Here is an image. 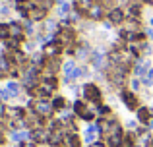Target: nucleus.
Segmentation results:
<instances>
[{"label":"nucleus","instance_id":"obj_41","mask_svg":"<svg viewBox=\"0 0 153 147\" xmlns=\"http://www.w3.org/2000/svg\"><path fill=\"white\" fill-rule=\"evenodd\" d=\"M149 23H151V25H153V18H151V19H149Z\"/></svg>","mask_w":153,"mask_h":147},{"label":"nucleus","instance_id":"obj_35","mask_svg":"<svg viewBox=\"0 0 153 147\" xmlns=\"http://www.w3.org/2000/svg\"><path fill=\"white\" fill-rule=\"evenodd\" d=\"M8 12H10V10H8V6H2V8H0V14H2V16H8Z\"/></svg>","mask_w":153,"mask_h":147},{"label":"nucleus","instance_id":"obj_20","mask_svg":"<svg viewBox=\"0 0 153 147\" xmlns=\"http://www.w3.org/2000/svg\"><path fill=\"white\" fill-rule=\"evenodd\" d=\"M147 70H149V62H147V60H143L142 64H138V66H136L134 74H136V75H142V78H143V75H146V72H147Z\"/></svg>","mask_w":153,"mask_h":147},{"label":"nucleus","instance_id":"obj_28","mask_svg":"<svg viewBox=\"0 0 153 147\" xmlns=\"http://www.w3.org/2000/svg\"><path fill=\"white\" fill-rule=\"evenodd\" d=\"M58 29H60V27L56 25V21H52V19H47V31H49V33H56Z\"/></svg>","mask_w":153,"mask_h":147},{"label":"nucleus","instance_id":"obj_9","mask_svg":"<svg viewBox=\"0 0 153 147\" xmlns=\"http://www.w3.org/2000/svg\"><path fill=\"white\" fill-rule=\"evenodd\" d=\"M31 137H33L35 143H43V141H49V130L45 128H35L33 134H31Z\"/></svg>","mask_w":153,"mask_h":147},{"label":"nucleus","instance_id":"obj_29","mask_svg":"<svg viewBox=\"0 0 153 147\" xmlns=\"http://www.w3.org/2000/svg\"><path fill=\"white\" fill-rule=\"evenodd\" d=\"M91 60H93V64L99 68V66L103 64V56H101V52H93V54H91Z\"/></svg>","mask_w":153,"mask_h":147},{"label":"nucleus","instance_id":"obj_22","mask_svg":"<svg viewBox=\"0 0 153 147\" xmlns=\"http://www.w3.org/2000/svg\"><path fill=\"white\" fill-rule=\"evenodd\" d=\"M64 106H66V99L64 97H56L54 101H52V109L54 110H62Z\"/></svg>","mask_w":153,"mask_h":147},{"label":"nucleus","instance_id":"obj_39","mask_svg":"<svg viewBox=\"0 0 153 147\" xmlns=\"http://www.w3.org/2000/svg\"><path fill=\"white\" fill-rule=\"evenodd\" d=\"M147 35H149V37L153 39V29H149V31H147Z\"/></svg>","mask_w":153,"mask_h":147},{"label":"nucleus","instance_id":"obj_32","mask_svg":"<svg viewBox=\"0 0 153 147\" xmlns=\"http://www.w3.org/2000/svg\"><path fill=\"white\" fill-rule=\"evenodd\" d=\"M68 12H70V6H68L66 2H64V4H60V8H58V14H60V16H66Z\"/></svg>","mask_w":153,"mask_h":147},{"label":"nucleus","instance_id":"obj_38","mask_svg":"<svg viewBox=\"0 0 153 147\" xmlns=\"http://www.w3.org/2000/svg\"><path fill=\"white\" fill-rule=\"evenodd\" d=\"M4 141H6V140H4V132H0V145H2Z\"/></svg>","mask_w":153,"mask_h":147},{"label":"nucleus","instance_id":"obj_40","mask_svg":"<svg viewBox=\"0 0 153 147\" xmlns=\"http://www.w3.org/2000/svg\"><path fill=\"white\" fill-rule=\"evenodd\" d=\"M143 2H147V4H153V0H143Z\"/></svg>","mask_w":153,"mask_h":147},{"label":"nucleus","instance_id":"obj_2","mask_svg":"<svg viewBox=\"0 0 153 147\" xmlns=\"http://www.w3.org/2000/svg\"><path fill=\"white\" fill-rule=\"evenodd\" d=\"M76 39V31L72 29V27H60L58 31H56V43H58L60 47H66V45H72Z\"/></svg>","mask_w":153,"mask_h":147},{"label":"nucleus","instance_id":"obj_37","mask_svg":"<svg viewBox=\"0 0 153 147\" xmlns=\"http://www.w3.org/2000/svg\"><path fill=\"white\" fill-rule=\"evenodd\" d=\"M138 85H140V81H138V79H134V81H132V89H138Z\"/></svg>","mask_w":153,"mask_h":147},{"label":"nucleus","instance_id":"obj_17","mask_svg":"<svg viewBox=\"0 0 153 147\" xmlns=\"http://www.w3.org/2000/svg\"><path fill=\"white\" fill-rule=\"evenodd\" d=\"M58 68H60V58H58V56L47 58V72H45V74H54Z\"/></svg>","mask_w":153,"mask_h":147},{"label":"nucleus","instance_id":"obj_1","mask_svg":"<svg viewBox=\"0 0 153 147\" xmlns=\"http://www.w3.org/2000/svg\"><path fill=\"white\" fill-rule=\"evenodd\" d=\"M27 106H31V109H33L39 116H43V118L51 116L52 110H54V109H52V103H49L47 99H33V101H29Z\"/></svg>","mask_w":153,"mask_h":147},{"label":"nucleus","instance_id":"obj_6","mask_svg":"<svg viewBox=\"0 0 153 147\" xmlns=\"http://www.w3.org/2000/svg\"><path fill=\"white\" fill-rule=\"evenodd\" d=\"M108 21H111L112 25H120L122 21H126V14H124V10H120V8H112V10H108Z\"/></svg>","mask_w":153,"mask_h":147},{"label":"nucleus","instance_id":"obj_14","mask_svg":"<svg viewBox=\"0 0 153 147\" xmlns=\"http://www.w3.org/2000/svg\"><path fill=\"white\" fill-rule=\"evenodd\" d=\"M60 50H62V47H60L58 45V43H49V45H45V54H47V56H58V54H60Z\"/></svg>","mask_w":153,"mask_h":147},{"label":"nucleus","instance_id":"obj_34","mask_svg":"<svg viewBox=\"0 0 153 147\" xmlns=\"http://www.w3.org/2000/svg\"><path fill=\"white\" fill-rule=\"evenodd\" d=\"M6 99H10L8 91H6V89H0V101H6Z\"/></svg>","mask_w":153,"mask_h":147},{"label":"nucleus","instance_id":"obj_26","mask_svg":"<svg viewBox=\"0 0 153 147\" xmlns=\"http://www.w3.org/2000/svg\"><path fill=\"white\" fill-rule=\"evenodd\" d=\"M79 118H82V120H87V122L93 120V118H95V110H93V106H87V110H85V112H83Z\"/></svg>","mask_w":153,"mask_h":147},{"label":"nucleus","instance_id":"obj_16","mask_svg":"<svg viewBox=\"0 0 153 147\" xmlns=\"http://www.w3.org/2000/svg\"><path fill=\"white\" fill-rule=\"evenodd\" d=\"M103 14H105V8L97 2V4H93V6H91V10H89V14H87V16H89L91 19H101Z\"/></svg>","mask_w":153,"mask_h":147},{"label":"nucleus","instance_id":"obj_36","mask_svg":"<svg viewBox=\"0 0 153 147\" xmlns=\"http://www.w3.org/2000/svg\"><path fill=\"white\" fill-rule=\"evenodd\" d=\"M91 147H107V143H101V141H95V143H91Z\"/></svg>","mask_w":153,"mask_h":147},{"label":"nucleus","instance_id":"obj_31","mask_svg":"<svg viewBox=\"0 0 153 147\" xmlns=\"http://www.w3.org/2000/svg\"><path fill=\"white\" fill-rule=\"evenodd\" d=\"M108 112H111V109H108V106H105V105H97V114L105 116V114H108Z\"/></svg>","mask_w":153,"mask_h":147},{"label":"nucleus","instance_id":"obj_11","mask_svg":"<svg viewBox=\"0 0 153 147\" xmlns=\"http://www.w3.org/2000/svg\"><path fill=\"white\" fill-rule=\"evenodd\" d=\"M45 16H47V10L41 8V6H33L31 12H29V19L31 21H39V19H43Z\"/></svg>","mask_w":153,"mask_h":147},{"label":"nucleus","instance_id":"obj_23","mask_svg":"<svg viewBox=\"0 0 153 147\" xmlns=\"http://www.w3.org/2000/svg\"><path fill=\"white\" fill-rule=\"evenodd\" d=\"M10 64L12 62L8 60L6 56H0V74H6L8 70H10Z\"/></svg>","mask_w":153,"mask_h":147},{"label":"nucleus","instance_id":"obj_19","mask_svg":"<svg viewBox=\"0 0 153 147\" xmlns=\"http://www.w3.org/2000/svg\"><path fill=\"white\" fill-rule=\"evenodd\" d=\"M6 91H8V95H10V97H18V93H19V85H18L16 81H8Z\"/></svg>","mask_w":153,"mask_h":147},{"label":"nucleus","instance_id":"obj_3","mask_svg":"<svg viewBox=\"0 0 153 147\" xmlns=\"http://www.w3.org/2000/svg\"><path fill=\"white\" fill-rule=\"evenodd\" d=\"M105 140H107V147H122L124 134H122V128H120V124L116 126V128H112L111 132L105 136Z\"/></svg>","mask_w":153,"mask_h":147},{"label":"nucleus","instance_id":"obj_5","mask_svg":"<svg viewBox=\"0 0 153 147\" xmlns=\"http://www.w3.org/2000/svg\"><path fill=\"white\" fill-rule=\"evenodd\" d=\"M120 99L124 101V105H126L130 110H136L140 106V101H138V97H136L134 91H126V89H124L122 93H120Z\"/></svg>","mask_w":153,"mask_h":147},{"label":"nucleus","instance_id":"obj_18","mask_svg":"<svg viewBox=\"0 0 153 147\" xmlns=\"http://www.w3.org/2000/svg\"><path fill=\"white\" fill-rule=\"evenodd\" d=\"M27 137H31V136L27 132H22V130H14V132H12V140L18 141V143H23Z\"/></svg>","mask_w":153,"mask_h":147},{"label":"nucleus","instance_id":"obj_30","mask_svg":"<svg viewBox=\"0 0 153 147\" xmlns=\"http://www.w3.org/2000/svg\"><path fill=\"white\" fill-rule=\"evenodd\" d=\"M74 70H76V64H74V60H68L66 64H64V74H68V75H70L72 72H74Z\"/></svg>","mask_w":153,"mask_h":147},{"label":"nucleus","instance_id":"obj_4","mask_svg":"<svg viewBox=\"0 0 153 147\" xmlns=\"http://www.w3.org/2000/svg\"><path fill=\"white\" fill-rule=\"evenodd\" d=\"M83 97H85L89 103L101 105V91H99V87L93 85V83H87V85H83Z\"/></svg>","mask_w":153,"mask_h":147},{"label":"nucleus","instance_id":"obj_21","mask_svg":"<svg viewBox=\"0 0 153 147\" xmlns=\"http://www.w3.org/2000/svg\"><path fill=\"white\" fill-rule=\"evenodd\" d=\"M10 37V23H0V41H6Z\"/></svg>","mask_w":153,"mask_h":147},{"label":"nucleus","instance_id":"obj_33","mask_svg":"<svg viewBox=\"0 0 153 147\" xmlns=\"http://www.w3.org/2000/svg\"><path fill=\"white\" fill-rule=\"evenodd\" d=\"M23 31H25V33H33V23H31V19H27V21H25Z\"/></svg>","mask_w":153,"mask_h":147},{"label":"nucleus","instance_id":"obj_25","mask_svg":"<svg viewBox=\"0 0 153 147\" xmlns=\"http://www.w3.org/2000/svg\"><path fill=\"white\" fill-rule=\"evenodd\" d=\"M85 110H87V106L83 105L82 101H76V103H74V112L78 114V116H82V114L85 112Z\"/></svg>","mask_w":153,"mask_h":147},{"label":"nucleus","instance_id":"obj_27","mask_svg":"<svg viewBox=\"0 0 153 147\" xmlns=\"http://www.w3.org/2000/svg\"><path fill=\"white\" fill-rule=\"evenodd\" d=\"M142 81L146 83V85H151V83H153V70H151V68L146 72V75L142 78Z\"/></svg>","mask_w":153,"mask_h":147},{"label":"nucleus","instance_id":"obj_10","mask_svg":"<svg viewBox=\"0 0 153 147\" xmlns=\"http://www.w3.org/2000/svg\"><path fill=\"white\" fill-rule=\"evenodd\" d=\"M58 147H79V137L76 134H66Z\"/></svg>","mask_w":153,"mask_h":147},{"label":"nucleus","instance_id":"obj_15","mask_svg":"<svg viewBox=\"0 0 153 147\" xmlns=\"http://www.w3.org/2000/svg\"><path fill=\"white\" fill-rule=\"evenodd\" d=\"M56 85H58V81H56V78H54L52 74H45V75H43V87H47V89L54 91Z\"/></svg>","mask_w":153,"mask_h":147},{"label":"nucleus","instance_id":"obj_13","mask_svg":"<svg viewBox=\"0 0 153 147\" xmlns=\"http://www.w3.org/2000/svg\"><path fill=\"white\" fill-rule=\"evenodd\" d=\"M10 37L23 41V27L19 25V23H16V21H12V23H10Z\"/></svg>","mask_w":153,"mask_h":147},{"label":"nucleus","instance_id":"obj_12","mask_svg":"<svg viewBox=\"0 0 153 147\" xmlns=\"http://www.w3.org/2000/svg\"><path fill=\"white\" fill-rule=\"evenodd\" d=\"M138 120L142 122V124H151V110L147 109V106H140V110H138Z\"/></svg>","mask_w":153,"mask_h":147},{"label":"nucleus","instance_id":"obj_24","mask_svg":"<svg viewBox=\"0 0 153 147\" xmlns=\"http://www.w3.org/2000/svg\"><path fill=\"white\" fill-rule=\"evenodd\" d=\"M122 147H136V140H134V136H132V134H126V136H124Z\"/></svg>","mask_w":153,"mask_h":147},{"label":"nucleus","instance_id":"obj_8","mask_svg":"<svg viewBox=\"0 0 153 147\" xmlns=\"http://www.w3.org/2000/svg\"><path fill=\"white\" fill-rule=\"evenodd\" d=\"M126 18H132V19H140V14H142V4L138 2V0H134V2H130V6H128V12H126Z\"/></svg>","mask_w":153,"mask_h":147},{"label":"nucleus","instance_id":"obj_7","mask_svg":"<svg viewBox=\"0 0 153 147\" xmlns=\"http://www.w3.org/2000/svg\"><path fill=\"white\" fill-rule=\"evenodd\" d=\"M93 4H97V2L95 0H74V8L78 10V14H89Z\"/></svg>","mask_w":153,"mask_h":147}]
</instances>
